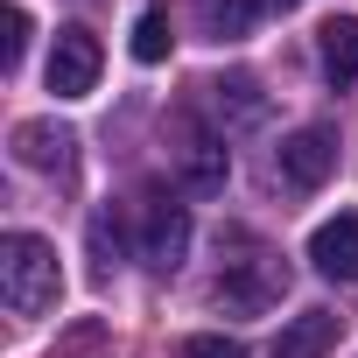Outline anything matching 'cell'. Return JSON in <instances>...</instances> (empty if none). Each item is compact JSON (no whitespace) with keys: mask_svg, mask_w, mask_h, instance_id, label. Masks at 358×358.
I'll return each mask as SVG.
<instances>
[{"mask_svg":"<svg viewBox=\"0 0 358 358\" xmlns=\"http://www.w3.org/2000/svg\"><path fill=\"white\" fill-rule=\"evenodd\" d=\"M0 295H8L15 316H43V309H57V295H64L57 246L36 239V232H8V239H0Z\"/></svg>","mask_w":358,"mask_h":358,"instance_id":"6da1fadb","label":"cell"},{"mask_svg":"<svg viewBox=\"0 0 358 358\" xmlns=\"http://www.w3.org/2000/svg\"><path fill=\"white\" fill-rule=\"evenodd\" d=\"M169 162H176V176H183V190H197V197H218L225 176H232L225 141H218L197 113H176V120H169Z\"/></svg>","mask_w":358,"mask_h":358,"instance_id":"7a4b0ae2","label":"cell"},{"mask_svg":"<svg viewBox=\"0 0 358 358\" xmlns=\"http://www.w3.org/2000/svg\"><path fill=\"white\" fill-rule=\"evenodd\" d=\"M281 288H288V267H281L274 253H246V260H232V267L218 274V302H225L232 316H260V309H274Z\"/></svg>","mask_w":358,"mask_h":358,"instance_id":"3957f363","label":"cell"},{"mask_svg":"<svg viewBox=\"0 0 358 358\" xmlns=\"http://www.w3.org/2000/svg\"><path fill=\"white\" fill-rule=\"evenodd\" d=\"M99 64H106V50H99V36L85 22L57 29V43H50V92L57 99H85L99 85Z\"/></svg>","mask_w":358,"mask_h":358,"instance_id":"277c9868","label":"cell"},{"mask_svg":"<svg viewBox=\"0 0 358 358\" xmlns=\"http://www.w3.org/2000/svg\"><path fill=\"white\" fill-rule=\"evenodd\" d=\"M190 253V211L183 204H169V197H148L141 204V260L155 274H176Z\"/></svg>","mask_w":358,"mask_h":358,"instance_id":"5b68a950","label":"cell"},{"mask_svg":"<svg viewBox=\"0 0 358 358\" xmlns=\"http://www.w3.org/2000/svg\"><path fill=\"white\" fill-rule=\"evenodd\" d=\"M330 169H337V134H330V127H295V134L281 141V176H288L295 190L330 183Z\"/></svg>","mask_w":358,"mask_h":358,"instance_id":"8992f818","label":"cell"},{"mask_svg":"<svg viewBox=\"0 0 358 358\" xmlns=\"http://www.w3.org/2000/svg\"><path fill=\"white\" fill-rule=\"evenodd\" d=\"M309 267L323 281H358V211H337L309 232Z\"/></svg>","mask_w":358,"mask_h":358,"instance_id":"52a82bcc","label":"cell"},{"mask_svg":"<svg viewBox=\"0 0 358 358\" xmlns=\"http://www.w3.org/2000/svg\"><path fill=\"white\" fill-rule=\"evenodd\" d=\"M71 134L57 127V120H22L15 127V162L22 169H43V176H57V169H71Z\"/></svg>","mask_w":358,"mask_h":358,"instance_id":"ba28073f","label":"cell"},{"mask_svg":"<svg viewBox=\"0 0 358 358\" xmlns=\"http://www.w3.org/2000/svg\"><path fill=\"white\" fill-rule=\"evenodd\" d=\"M337 330H344V316H330V309H302V316L274 337V358H323V351L337 344Z\"/></svg>","mask_w":358,"mask_h":358,"instance_id":"9c48e42d","label":"cell"},{"mask_svg":"<svg viewBox=\"0 0 358 358\" xmlns=\"http://www.w3.org/2000/svg\"><path fill=\"white\" fill-rule=\"evenodd\" d=\"M260 8H267V0H197V29L211 43H239V36H253Z\"/></svg>","mask_w":358,"mask_h":358,"instance_id":"30bf717a","label":"cell"},{"mask_svg":"<svg viewBox=\"0 0 358 358\" xmlns=\"http://www.w3.org/2000/svg\"><path fill=\"white\" fill-rule=\"evenodd\" d=\"M316 50H323V71L344 85V78H358V22L351 15H330L323 29H316Z\"/></svg>","mask_w":358,"mask_h":358,"instance_id":"8fae6325","label":"cell"},{"mask_svg":"<svg viewBox=\"0 0 358 358\" xmlns=\"http://www.w3.org/2000/svg\"><path fill=\"white\" fill-rule=\"evenodd\" d=\"M134 57H141V64H162V57H169V15H162V8H148V15L134 22Z\"/></svg>","mask_w":358,"mask_h":358,"instance_id":"7c38bea8","label":"cell"},{"mask_svg":"<svg viewBox=\"0 0 358 358\" xmlns=\"http://www.w3.org/2000/svg\"><path fill=\"white\" fill-rule=\"evenodd\" d=\"M29 57V8H8V36H0V71H22Z\"/></svg>","mask_w":358,"mask_h":358,"instance_id":"4fadbf2b","label":"cell"},{"mask_svg":"<svg viewBox=\"0 0 358 358\" xmlns=\"http://www.w3.org/2000/svg\"><path fill=\"white\" fill-rule=\"evenodd\" d=\"M92 253H99V260H92L99 274H113V267H120V260H113V253H120V232H113V218H106V211L92 218Z\"/></svg>","mask_w":358,"mask_h":358,"instance_id":"5bb4252c","label":"cell"},{"mask_svg":"<svg viewBox=\"0 0 358 358\" xmlns=\"http://www.w3.org/2000/svg\"><path fill=\"white\" fill-rule=\"evenodd\" d=\"M183 358H246L232 337H183Z\"/></svg>","mask_w":358,"mask_h":358,"instance_id":"9a60e30c","label":"cell"}]
</instances>
